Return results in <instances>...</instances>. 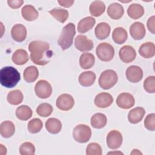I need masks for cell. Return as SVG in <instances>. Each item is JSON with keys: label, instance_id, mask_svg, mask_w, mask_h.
<instances>
[{"label": "cell", "instance_id": "6da1fadb", "mask_svg": "<svg viewBox=\"0 0 155 155\" xmlns=\"http://www.w3.org/2000/svg\"><path fill=\"white\" fill-rule=\"evenodd\" d=\"M30 59L35 64L44 65L47 64L53 56L50 50V44L42 41H33L28 45Z\"/></svg>", "mask_w": 155, "mask_h": 155}, {"label": "cell", "instance_id": "7a4b0ae2", "mask_svg": "<svg viewBox=\"0 0 155 155\" xmlns=\"http://www.w3.org/2000/svg\"><path fill=\"white\" fill-rule=\"evenodd\" d=\"M20 79V73L13 67L7 66L1 69L0 82L5 88H11L15 87Z\"/></svg>", "mask_w": 155, "mask_h": 155}, {"label": "cell", "instance_id": "3957f363", "mask_svg": "<svg viewBox=\"0 0 155 155\" xmlns=\"http://www.w3.org/2000/svg\"><path fill=\"white\" fill-rule=\"evenodd\" d=\"M75 34L76 28L73 23L69 22L63 27L58 40V44L62 50H65L71 46Z\"/></svg>", "mask_w": 155, "mask_h": 155}, {"label": "cell", "instance_id": "277c9868", "mask_svg": "<svg viewBox=\"0 0 155 155\" xmlns=\"http://www.w3.org/2000/svg\"><path fill=\"white\" fill-rule=\"evenodd\" d=\"M118 80L117 74L113 70H106L100 75L98 80L99 86L104 89L108 90L114 86Z\"/></svg>", "mask_w": 155, "mask_h": 155}, {"label": "cell", "instance_id": "5b68a950", "mask_svg": "<svg viewBox=\"0 0 155 155\" xmlns=\"http://www.w3.org/2000/svg\"><path fill=\"white\" fill-rule=\"evenodd\" d=\"M91 136V130L88 125L79 124L76 125L73 131L74 139L79 143L87 142Z\"/></svg>", "mask_w": 155, "mask_h": 155}, {"label": "cell", "instance_id": "8992f818", "mask_svg": "<svg viewBox=\"0 0 155 155\" xmlns=\"http://www.w3.org/2000/svg\"><path fill=\"white\" fill-rule=\"evenodd\" d=\"M96 53L101 61L108 62L111 61L114 57V49L111 44L107 42H102L97 46Z\"/></svg>", "mask_w": 155, "mask_h": 155}, {"label": "cell", "instance_id": "52a82bcc", "mask_svg": "<svg viewBox=\"0 0 155 155\" xmlns=\"http://www.w3.org/2000/svg\"><path fill=\"white\" fill-rule=\"evenodd\" d=\"M35 91L38 97L41 99L49 97L52 93V87L50 84L45 80H39L35 87Z\"/></svg>", "mask_w": 155, "mask_h": 155}, {"label": "cell", "instance_id": "ba28073f", "mask_svg": "<svg viewBox=\"0 0 155 155\" xmlns=\"http://www.w3.org/2000/svg\"><path fill=\"white\" fill-rule=\"evenodd\" d=\"M107 144L109 148L116 150L119 148L122 143V135L117 130L110 131L107 136Z\"/></svg>", "mask_w": 155, "mask_h": 155}, {"label": "cell", "instance_id": "9c48e42d", "mask_svg": "<svg viewBox=\"0 0 155 155\" xmlns=\"http://www.w3.org/2000/svg\"><path fill=\"white\" fill-rule=\"evenodd\" d=\"M56 105L59 110L62 111H68L73 107L74 105V100L69 94H62L57 98Z\"/></svg>", "mask_w": 155, "mask_h": 155}, {"label": "cell", "instance_id": "30bf717a", "mask_svg": "<svg viewBox=\"0 0 155 155\" xmlns=\"http://www.w3.org/2000/svg\"><path fill=\"white\" fill-rule=\"evenodd\" d=\"M75 47L81 51H88L93 48V42L85 35H78L74 39Z\"/></svg>", "mask_w": 155, "mask_h": 155}, {"label": "cell", "instance_id": "8fae6325", "mask_svg": "<svg viewBox=\"0 0 155 155\" xmlns=\"http://www.w3.org/2000/svg\"><path fill=\"white\" fill-rule=\"evenodd\" d=\"M135 99L132 94L128 93L119 94L116 99V104L123 109H129L134 106Z\"/></svg>", "mask_w": 155, "mask_h": 155}, {"label": "cell", "instance_id": "7c38bea8", "mask_svg": "<svg viewBox=\"0 0 155 155\" xmlns=\"http://www.w3.org/2000/svg\"><path fill=\"white\" fill-rule=\"evenodd\" d=\"M125 75L128 81L133 83H137L142 79L143 71L139 66L131 65L126 70Z\"/></svg>", "mask_w": 155, "mask_h": 155}, {"label": "cell", "instance_id": "4fadbf2b", "mask_svg": "<svg viewBox=\"0 0 155 155\" xmlns=\"http://www.w3.org/2000/svg\"><path fill=\"white\" fill-rule=\"evenodd\" d=\"M119 56L122 62L130 63L135 59L136 52L133 47L130 45H124L120 49Z\"/></svg>", "mask_w": 155, "mask_h": 155}, {"label": "cell", "instance_id": "5bb4252c", "mask_svg": "<svg viewBox=\"0 0 155 155\" xmlns=\"http://www.w3.org/2000/svg\"><path fill=\"white\" fill-rule=\"evenodd\" d=\"M113 102V96L108 93H100L97 94L94 100V104L98 108H105L110 105Z\"/></svg>", "mask_w": 155, "mask_h": 155}, {"label": "cell", "instance_id": "9a60e30c", "mask_svg": "<svg viewBox=\"0 0 155 155\" xmlns=\"http://www.w3.org/2000/svg\"><path fill=\"white\" fill-rule=\"evenodd\" d=\"M130 33L134 40H140L144 38L146 30L144 25L140 22H135L130 27Z\"/></svg>", "mask_w": 155, "mask_h": 155}, {"label": "cell", "instance_id": "2e32d148", "mask_svg": "<svg viewBox=\"0 0 155 155\" xmlns=\"http://www.w3.org/2000/svg\"><path fill=\"white\" fill-rule=\"evenodd\" d=\"M11 36L13 40L16 42H21L24 41L27 36L26 27L21 24H15L12 28Z\"/></svg>", "mask_w": 155, "mask_h": 155}, {"label": "cell", "instance_id": "e0dca14e", "mask_svg": "<svg viewBox=\"0 0 155 155\" xmlns=\"http://www.w3.org/2000/svg\"><path fill=\"white\" fill-rule=\"evenodd\" d=\"M124 9L122 5L117 2H113L109 5L107 8V14L113 19H119L124 15Z\"/></svg>", "mask_w": 155, "mask_h": 155}, {"label": "cell", "instance_id": "ac0fdd59", "mask_svg": "<svg viewBox=\"0 0 155 155\" xmlns=\"http://www.w3.org/2000/svg\"><path fill=\"white\" fill-rule=\"evenodd\" d=\"M145 114V110L142 107H136L131 110L128 114V120L131 124H136L140 122Z\"/></svg>", "mask_w": 155, "mask_h": 155}, {"label": "cell", "instance_id": "d6986e66", "mask_svg": "<svg viewBox=\"0 0 155 155\" xmlns=\"http://www.w3.org/2000/svg\"><path fill=\"white\" fill-rule=\"evenodd\" d=\"M111 31L110 26L107 22L99 23L94 29V34L96 37L99 40L106 39L110 35Z\"/></svg>", "mask_w": 155, "mask_h": 155}, {"label": "cell", "instance_id": "ffe728a7", "mask_svg": "<svg viewBox=\"0 0 155 155\" xmlns=\"http://www.w3.org/2000/svg\"><path fill=\"white\" fill-rule=\"evenodd\" d=\"M140 55L146 59L151 58L155 55V45L153 42H147L142 44L139 48Z\"/></svg>", "mask_w": 155, "mask_h": 155}, {"label": "cell", "instance_id": "44dd1931", "mask_svg": "<svg viewBox=\"0 0 155 155\" xmlns=\"http://www.w3.org/2000/svg\"><path fill=\"white\" fill-rule=\"evenodd\" d=\"M22 18L27 21H33L36 20L39 16L37 10L31 5H25L21 10Z\"/></svg>", "mask_w": 155, "mask_h": 155}, {"label": "cell", "instance_id": "7402d4cb", "mask_svg": "<svg viewBox=\"0 0 155 155\" xmlns=\"http://www.w3.org/2000/svg\"><path fill=\"white\" fill-rule=\"evenodd\" d=\"M96 74L92 71H87L82 72L79 76L78 81L79 84L84 87H89L92 85L96 80Z\"/></svg>", "mask_w": 155, "mask_h": 155}, {"label": "cell", "instance_id": "603a6c76", "mask_svg": "<svg viewBox=\"0 0 155 155\" xmlns=\"http://www.w3.org/2000/svg\"><path fill=\"white\" fill-rule=\"evenodd\" d=\"M15 132V126L10 120H5L0 124V133L4 138L12 137Z\"/></svg>", "mask_w": 155, "mask_h": 155}, {"label": "cell", "instance_id": "cb8c5ba5", "mask_svg": "<svg viewBox=\"0 0 155 155\" xmlns=\"http://www.w3.org/2000/svg\"><path fill=\"white\" fill-rule=\"evenodd\" d=\"M95 22V19L91 16H87L82 19L78 25V32L80 33H86L94 27Z\"/></svg>", "mask_w": 155, "mask_h": 155}, {"label": "cell", "instance_id": "d4e9b609", "mask_svg": "<svg viewBox=\"0 0 155 155\" xmlns=\"http://www.w3.org/2000/svg\"><path fill=\"white\" fill-rule=\"evenodd\" d=\"M127 14L130 18L133 19H137L143 15L144 8L143 6L139 4H131L128 7Z\"/></svg>", "mask_w": 155, "mask_h": 155}, {"label": "cell", "instance_id": "484cf974", "mask_svg": "<svg viewBox=\"0 0 155 155\" xmlns=\"http://www.w3.org/2000/svg\"><path fill=\"white\" fill-rule=\"evenodd\" d=\"M107 123V116L101 113H97L93 114L90 119L91 125L97 129H101L104 128Z\"/></svg>", "mask_w": 155, "mask_h": 155}, {"label": "cell", "instance_id": "4316f807", "mask_svg": "<svg viewBox=\"0 0 155 155\" xmlns=\"http://www.w3.org/2000/svg\"><path fill=\"white\" fill-rule=\"evenodd\" d=\"M47 130L51 134H58L62 129V123L57 118L50 117L45 122Z\"/></svg>", "mask_w": 155, "mask_h": 155}, {"label": "cell", "instance_id": "83f0119b", "mask_svg": "<svg viewBox=\"0 0 155 155\" xmlns=\"http://www.w3.org/2000/svg\"><path fill=\"white\" fill-rule=\"evenodd\" d=\"M12 60L16 65H24L28 61V53L24 49H18L13 53Z\"/></svg>", "mask_w": 155, "mask_h": 155}, {"label": "cell", "instance_id": "f1b7e54d", "mask_svg": "<svg viewBox=\"0 0 155 155\" xmlns=\"http://www.w3.org/2000/svg\"><path fill=\"white\" fill-rule=\"evenodd\" d=\"M128 38L127 30L121 27L115 28L112 33V38L114 42L117 44H124Z\"/></svg>", "mask_w": 155, "mask_h": 155}, {"label": "cell", "instance_id": "f546056e", "mask_svg": "<svg viewBox=\"0 0 155 155\" xmlns=\"http://www.w3.org/2000/svg\"><path fill=\"white\" fill-rule=\"evenodd\" d=\"M79 65L83 69H88L91 68L95 62V58L93 54L90 53H82L79 58Z\"/></svg>", "mask_w": 155, "mask_h": 155}, {"label": "cell", "instance_id": "4dcf8cb0", "mask_svg": "<svg viewBox=\"0 0 155 155\" xmlns=\"http://www.w3.org/2000/svg\"><path fill=\"white\" fill-rule=\"evenodd\" d=\"M89 10L92 16L98 17L104 13L105 5L101 1H94L90 4Z\"/></svg>", "mask_w": 155, "mask_h": 155}, {"label": "cell", "instance_id": "1f68e13d", "mask_svg": "<svg viewBox=\"0 0 155 155\" xmlns=\"http://www.w3.org/2000/svg\"><path fill=\"white\" fill-rule=\"evenodd\" d=\"M39 71L35 66L31 65L27 67L24 71L23 76L24 80L28 83L35 82L38 78Z\"/></svg>", "mask_w": 155, "mask_h": 155}, {"label": "cell", "instance_id": "d6a6232c", "mask_svg": "<svg viewBox=\"0 0 155 155\" xmlns=\"http://www.w3.org/2000/svg\"><path fill=\"white\" fill-rule=\"evenodd\" d=\"M49 13L61 23H64L68 18V12L64 8L56 7L49 11Z\"/></svg>", "mask_w": 155, "mask_h": 155}, {"label": "cell", "instance_id": "836d02e7", "mask_svg": "<svg viewBox=\"0 0 155 155\" xmlns=\"http://www.w3.org/2000/svg\"><path fill=\"white\" fill-rule=\"evenodd\" d=\"M24 99V96L19 90H14L10 91L7 96L8 102L13 105H17L21 104Z\"/></svg>", "mask_w": 155, "mask_h": 155}, {"label": "cell", "instance_id": "e575fe53", "mask_svg": "<svg viewBox=\"0 0 155 155\" xmlns=\"http://www.w3.org/2000/svg\"><path fill=\"white\" fill-rule=\"evenodd\" d=\"M15 113L17 118L19 120H27L31 117L33 112L28 106L22 105L16 108Z\"/></svg>", "mask_w": 155, "mask_h": 155}, {"label": "cell", "instance_id": "d590c367", "mask_svg": "<svg viewBox=\"0 0 155 155\" xmlns=\"http://www.w3.org/2000/svg\"><path fill=\"white\" fill-rule=\"evenodd\" d=\"M53 112V107L48 103H42L36 108L37 114L41 117H48Z\"/></svg>", "mask_w": 155, "mask_h": 155}, {"label": "cell", "instance_id": "8d00e7d4", "mask_svg": "<svg viewBox=\"0 0 155 155\" xmlns=\"http://www.w3.org/2000/svg\"><path fill=\"white\" fill-rule=\"evenodd\" d=\"M42 122L38 118H35L30 120L27 125V129L31 133H37L42 128Z\"/></svg>", "mask_w": 155, "mask_h": 155}, {"label": "cell", "instance_id": "74e56055", "mask_svg": "<svg viewBox=\"0 0 155 155\" xmlns=\"http://www.w3.org/2000/svg\"><path fill=\"white\" fill-rule=\"evenodd\" d=\"M19 153L21 155L34 154L35 153V147L31 142H24L19 147Z\"/></svg>", "mask_w": 155, "mask_h": 155}, {"label": "cell", "instance_id": "f35d334b", "mask_svg": "<svg viewBox=\"0 0 155 155\" xmlns=\"http://www.w3.org/2000/svg\"><path fill=\"white\" fill-rule=\"evenodd\" d=\"M102 154V150L101 145L95 142L89 143L86 148L87 155H101Z\"/></svg>", "mask_w": 155, "mask_h": 155}, {"label": "cell", "instance_id": "ab89813d", "mask_svg": "<svg viewBox=\"0 0 155 155\" xmlns=\"http://www.w3.org/2000/svg\"><path fill=\"white\" fill-rule=\"evenodd\" d=\"M143 88L149 93H154L155 92V77L154 76H148L145 79Z\"/></svg>", "mask_w": 155, "mask_h": 155}, {"label": "cell", "instance_id": "60d3db41", "mask_svg": "<svg viewBox=\"0 0 155 155\" xmlns=\"http://www.w3.org/2000/svg\"><path fill=\"white\" fill-rule=\"evenodd\" d=\"M143 124L148 130L154 131L155 130V114L150 113L148 114L144 120Z\"/></svg>", "mask_w": 155, "mask_h": 155}, {"label": "cell", "instance_id": "b9f144b4", "mask_svg": "<svg viewBox=\"0 0 155 155\" xmlns=\"http://www.w3.org/2000/svg\"><path fill=\"white\" fill-rule=\"evenodd\" d=\"M148 30L153 34L155 33V16H152L148 18L147 23Z\"/></svg>", "mask_w": 155, "mask_h": 155}, {"label": "cell", "instance_id": "7bdbcfd3", "mask_svg": "<svg viewBox=\"0 0 155 155\" xmlns=\"http://www.w3.org/2000/svg\"><path fill=\"white\" fill-rule=\"evenodd\" d=\"M24 1L22 0H8L7 4L8 6L13 9H16L21 7Z\"/></svg>", "mask_w": 155, "mask_h": 155}, {"label": "cell", "instance_id": "ee69618b", "mask_svg": "<svg viewBox=\"0 0 155 155\" xmlns=\"http://www.w3.org/2000/svg\"><path fill=\"white\" fill-rule=\"evenodd\" d=\"M58 3L62 7L68 8L70 7L74 3V1H63V0H58Z\"/></svg>", "mask_w": 155, "mask_h": 155}, {"label": "cell", "instance_id": "f6af8a7d", "mask_svg": "<svg viewBox=\"0 0 155 155\" xmlns=\"http://www.w3.org/2000/svg\"><path fill=\"white\" fill-rule=\"evenodd\" d=\"M136 152H137V153L138 154H142V153L141 152H140L139 151V150H137V149H134V150H133V151L131 153V154H137V153Z\"/></svg>", "mask_w": 155, "mask_h": 155}, {"label": "cell", "instance_id": "bcb514c9", "mask_svg": "<svg viewBox=\"0 0 155 155\" xmlns=\"http://www.w3.org/2000/svg\"><path fill=\"white\" fill-rule=\"evenodd\" d=\"M113 153H114V154L119 153V154H123V153H121V152H110V153H108V154H113Z\"/></svg>", "mask_w": 155, "mask_h": 155}]
</instances>
